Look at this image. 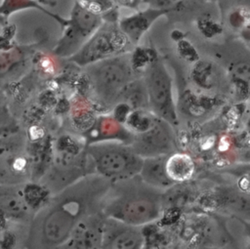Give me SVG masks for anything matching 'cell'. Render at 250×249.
<instances>
[{
  "label": "cell",
  "mask_w": 250,
  "mask_h": 249,
  "mask_svg": "<svg viewBox=\"0 0 250 249\" xmlns=\"http://www.w3.org/2000/svg\"><path fill=\"white\" fill-rule=\"evenodd\" d=\"M175 0H142V2L147 3L149 7L153 8H170Z\"/></svg>",
  "instance_id": "cell-21"
},
{
  "label": "cell",
  "mask_w": 250,
  "mask_h": 249,
  "mask_svg": "<svg viewBox=\"0 0 250 249\" xmlns=\"http://www.w3.org/2000/svg\"><path fill=\"white\" fill-rule=\"evenodd\" d=\"M171 8H153L149 7L145 10L123 17L118 25L120 29L127 35L132 44H138L143 35L150 28L152 23L160 17L170 13Z\"/></svg>",
  "instance_id": "cell-12"
},
{
  "label": "cell",
  "mask_w": 250,
  "mask_h": 249,
  "mask_svg": "<svg viewBox=\"0 0 250 249\" xmlns=\"http://www.w3.org/2000/svg\"><path fill=\"white\" fill-rule=\"evenodd\" d=\"M117 2L119 5L129 7V8H137L138 4L142 2V0H113Z\"/></svg>",
  "instance_id": "cell-22"
},
{
  "label": "cell",
  "mask_w": 250,
  "mask_h": 249,
  "mask_svg": "<svg viewBox=\"0 0 250 249\" xmlns=\"http://www.w3.org/2000/svg\"><path fill=\"white\" fill-rule=\"evenodd\" d=\"M38 1L40 4H50V0H36Z\"/></svg>",
  "instance_id": "cell-23"
},
{
  "label": "cell",
  "mask_w": 250,
  "mask_h": 249,
  "mask_svg": "<svg viewBox=\"0 0 250 249\" xmlns=\"http://www.w3.org/2000/svg\"><path fill=\"white\" fill-rule=\"evenodd\" d=\"M168 155L144 158L143 167L140 172V176L146 183L163 190H167L176 185L166 171V159Z\"/></svg>",
  "instance_id": "cell-14"
},
{
  "label": "cell",
  "mask_w": 250,
  "mask_h": 249,
  "mask_svg": "<svg viewBox=\"0 0 250 249\" xmlns=\"http://www.w3.org/2000/svg\"><path fill=\"white\" fill-rule=\"evenodd\" d=\"M95 173L113 182L140 174L144 158L131 146L120 142H99L86 145Z\"/></svg>",
  "instance_id": "cell-4"
},
{
  "label": "cell",
  "mask_w": 250,
  "mask_h": 249,
  "mask_svg": "<svg viewBox=\"0 0 250 249\" xmlns=\"http://www.w3.org/2000/svg\"><path fill=\"white\" fill-rule=\"evenodd\" d=\"M26 9H36L43 12L44 14L56 20L61 26H62L66 21L65 18H62L45 9L43 5L36 0H2L1 6H0V15L2 19H7L15 12H19Z\"/></svg>",
  "instance_id": "cell-16"
},
{
  "label": "cell",
  "mask_w": 250,
  "mask_h": 249,
  "mask_svg": "<svg viewBox=\"0 0 250 249\" xmlns=\"http://www.w3.org/2000/svg\"><path fill=\"white\" fill-rule=\"evenodd\" d=\"M172 127L169 122L157 116L148 129L133 134L131 146L143 158L168 155L176 150Z\"/></svg>",
  "instance_id": "cell-8"
},
{
  "label": "cell",
  "mask_w": 250,
  "mask_h": 249,
  "mask_svg": "<svg viewBox=\"0 0 250 249\" xmlns=\"http://www.w3.org/2000/svg\"><path fill=\"white\" fill-rule=\"evenodd\" d=\"M85 78L94 101L103 106L115 105L133 81L135 69L127 53L102 60L86 66Z\"/></svg>",
  "instance_id": "cell-3"
},
{
  "label": "cell",
  "mask_w": 250,
  "mask_h": 249,
  "mask_svg": "<svg viewBox=\"0 0 250 249\" xmlns=\"http://www.w3.org/2000/svg\"><path fill=\"white\" fill-rule=\"evenodd\" d=\"M103 16L94 14L75 1L62 27V37L59 39L54 54L58 57L70 58L103 24Z\"/></svg>",
  "instance_id": "cell-7"
},
{
  "label": "cell",
  "mask_w": 250,
  "mask_h": 249,
  "mask_svg": "<svg viewBox=\"0 0 250 249\" xmlns=\"http://www.w3.org/2000/svg\"><path fill=\"white\" fill-rule=\"evenodd\" d=\"M112 182L88 174L59 190L33 215L25 245L30 248L62 247L81 220L101 211Z\"/></svg>",
  "instance_id": "cell-1"
},
{
  "label": "cell",
  "mask_w": 250,
  "mask_h": 249,
  "mask_svg": "<svg viewBox=\"0 0 250 249\" xmlns=\"http://www.w3.org/2000/svg\"><path fill=\"white\" fill-rule=\"evenodd\" d=\"M196 25L200 32L206 37H212L216 34L221 33L223 30L220 23L216 22L207 16H201L200 18H198L196 21Z\"/></svg>",
  "instance_id": "cell-18"
},
{
  "label": "cell",
  "mask_w": 250,
  "mask_h": 249,
  "mask_svg": "<svg viewBox=\"0 0 250 249\" xmlns=\"http://www.w3.org/2000/svg\"><path fill=\"white\" fill-rule=\"evenodd\" d=\"M116 21H105L82 46L69 58L79 66H87L104 59L126 54L132 42L120 29Z\"/></svg>",
  "instance_id": "cell-6"
},
{
  "label": "cell",
  "mask_w": 250,
  "mask_h": 249,
  "mask_svg": "<svg viewBox=\"0 0 250 249\" xmlns=\"http://www.w3.org/2000/svg\"><path fill=\"white\" fill-rule=\"evenodd\" d=\"M195 169L192 158L184 152L174 151L167 156L166 171L175 184H184L193 175Z\"/></svg>",
  "instance_id": "cell-15"
},
{
  "label": "cell",
  "mask_w": 250,
  "mask_h": 249,
  "mask_svg": "<svg viewBox=\"0 0 250 249\" xmlns=\"http://www.w3.org/2000/svg\"><path fill=\"white\" fill-rule=\"evenodd\" d=\"M79 4H81L88 11L103 15L104 13L111 10L113 5V0H76Z\"/></svg>",
  "instance_id": "cell-19"
},
{
  "label": "cell",
  "mask_w": 250,
  "mask_h": 249,
  "mask_svg": "<svg viewBox=\"0 0 250 249\" xmlns=\"http://www.w3.org/2000/svg\"><path fill=\"white\" fill-rule=\"evenodd\" d=\"M141 228L105 217L102 248L140 249L146 247V236Z\"/></svg>",
  "instance_id": "cell-9"
},
{
  "label": "cell",
  "mask_w": 250,
  "mask_h": 249,
  "mask_svg": "<svg viewBox=\"0 0 250 249\" xmlns=\"http://www.w3.org/2000/svg\"><path fill=\"white\" fill-rule=\"evenodd\" d=\"M165 190L146 183L139 175L113 182L106 192L101 211L106 218L145 227L161 218Z\"/></svg>",
  "instance_id": "cell-2"
},
{
  "label": "cell",
  "mask_w": 250,
  "mask_h": 249,
  "mask_svg": "<svg viewBox=\"0 0 250 249\" xmlns=\"http://www.w3.org/2000/svg\"><path fill=\"white\" fill-rule=\"evenodd\" d=\"M148 108L173 127L178 126V113L173 98L172 77L164 62L157 56L145 68Z\"/></svg>",
  "instance_id": "cell-5"
},
{
  "label": "cell",
  "mask_w": 250,
  "mask_h": 249,
  "mask_svg": "<svg viewBox=\"0 0 250 249\" xmlns=\"http://www.w3.org/2000/svg\"><path fill=\"white\" fill-rule=\"evenodd\" d=\"M105 216L102 211L90 214L79 222L63 248H102Z\"/></svg>",
  "instance_id": "cell-10"
},
{
  "label": "cell",
  "mask_w": 250,
  "mask_h": 249,
  "mask_svg": "<svg viewBox=\"0 0 250 249\" xmlns=\"http://www.w3.org/2000/svg\"><path fill=\"white\" fill-rule=\"evenodd\" d=\"M157 56V52L153 49L137 47L131 55V62L135 71L140 68H146V66L149 62H151Z\"/></svg>",
  "instance_id": "cell-17"
},
{
  "label": "cell",
  "mask_w": 250,
  "mask_h": 249,
  "mask_svg": "<svg viewBox=\"0 0 250 249\" xmlns=\"http://www.w3.org/2000/svg\"><path fill=\"white\" fill-rule=\"evenodd\" d=\"M204 1H207V2H215V1H219V0H204Z\"/></svg>",
  "instance_id": "cell-24"
},
{
  "label": "cell",
  "mask_w": 250,
  "mask_h": 249,
  "mask_svg": "<svg viewBox=\"0 0 250 249\" xmlns=\"http://www.w3.org/2000/svg\"><path fill=\"white\" fill-rule=\"evenodd\" d=\"M132 137L133 134L125 124L118 121L113 115L102 116L88 132L86 145L99 142H120L131 145Z\"/></svg>",
  "instance_id": "cell-13"
},
{
  "label": "cell",
  "mask_w": 250,
  "mask_h": 249,
  "mask_svg": "<svg viewBox=\"0 0 250 249\" xmlns=\"http://www.w3.org/2000/svg\"><path fill=\"white\" fill-rule=\"evenodd\" d=\"M0 205L2 217L7 218V220L25 221L27 218H30L31 221L35 214L26 199L24 184H2Z\"/></svg>",
  "instance_id": "cell-11"
},
{
  "label": "cell",
  "mask_w": 250,
  "mask_h": 249,
  "mask_svg": "<svg viewBox=\"0 0 250 249\" xmlns=\"http://www.w3.org/2000/svg\"><path fill=\"white\" fill-rule=\"evenodd\" d=\"M177 49H178L179 55L186 61L190 62L198 61V54H197L195 48L188 40L182 39V40L178 41Z\"/></svg>",
  "instance_id": "cell-20"
}]
</instances>
